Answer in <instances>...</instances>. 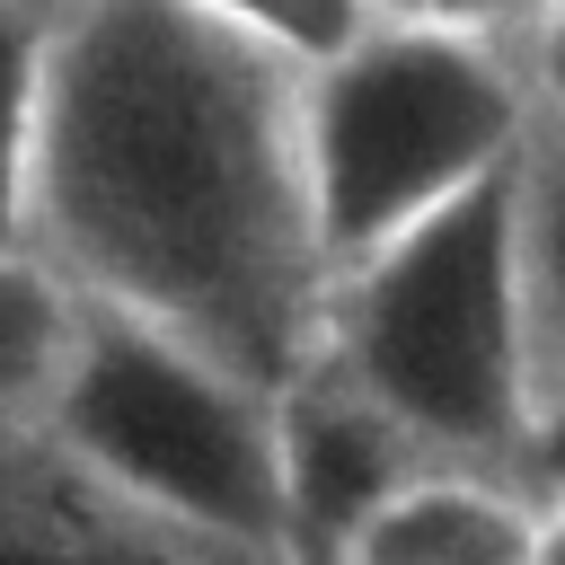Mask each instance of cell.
Returning a JSON list of instances; mask_svg holds the SVG:
<instances>
[{
  "label": "cell",
  "mask_w": 565,
  "mask_h": 565,
  "mask_svg": "<svg viewBox=\"0 0 565 565\" xmlns=\"http://www.w3.org/2000/svg\"><path fill=\"white\" fill-rule=\"evenodd\" d=\"M556 0H371V18H406V26H441V35H477V44H512L547 18Z\"/></svg>",
  "instance_id": "11"
},
{
  "label": "cell",
  "mask_w": 565,
  "mask_h": 565,
  "mask_svg": "<svg viewBox=\"0 0 565 565\" xmlns=\"http://www.w3.org/2000/svg\"><path fill=\"white\" fill-rule=\"evenodd\" d=\"M539 512L503 468H415L397 477L327 565H530Z\"/></svg>",
  "instance_id": "6"
},
{
  "label": "cell",
  "mask_w": 565,
  "mask_h": 565,
  "mask_svg": "<svg viewBox=\"0 0 565 565\" xmlns=\"http://www.w3.org/2000/svg\"><path fill=\"white\" fill-rule=\"evenodd\" d=\"M71 327H79V291L35 247H0V424L44 415L71 362Z\"/></svg>",
  "instance_id": "8"
},
{
  "label": "cell",
  "mask_w": 565,
  "mask_h": 565,
  "mask_svg": "<svg viewBox=\"0 0 565 565\" xmlns=\"http://www.w3.org/2000/svg\"><path fill=\"white\" fill-rule=\"evenodd\" d=\"M9 9H35V18H62L71 0H9Z\"/></svg>",
  "instance_id": "15"
},
{
  "label": "cell",
  "mask_w": 565,
  "mask_h": 565,
  "mask_svg": "<svg viewBox=\"0 0 565 565\" xmlns=\"http://www.w3.org/2000/svg\"><path fill=\"white\" fill-rule=\"evenodd\" d=\"M512 486L530 503H565V371L530 397V433L512 450Z\"/></svg>",
  "instance_id": "12"
},
{
  "label": "cell",
  "mask_w": 565,
  "mask_h": 565,
  "mask_svg": "<svg viewBox=\"0 0 565 565\" xmlns=\"http://www.w3.org/2000/svg\"><path fill=\"white\" fill-rule=\"evenodd\" d=\"M530 115L512 44L371 18L344 53L300 71V177L327 274L486 185Z\"/></svg>",
  "instance_id": "4"
},
{
  "label": "cell",
  "mask_w": 565,
  "mask_h": 565,
  "mask_svg": "<svg viewBox=\"0 0 565 565\" xmlns=\"http://www.w3.org/2000/svg\"><path fill=\"white\" fill-rule=\"evenodd\" d=\"M318 362L441 468H503L530 433V344L503 247V168L327 274Z\"/></svg>",
  "instance_id": "2"
},
{
  "label": "cell",
  "mask_w": 565,
  "mask_h": 565,
  "mask_svg": "<svg viewBox=\"0 0 565 565\" xmlns=\"http://www.w3.org/2000/svg\"><path fill=\"white\" fill-rule=\"evenodd\" d=\"M44 26H53V18L0 0V247H26V168H35Z\"/></svg>",
  "instance_id": "9"
},
{
  "label": "cell",
  "mask_w": 565,
  "mask_h": 565,
  "mask_svg": "<svg viewBox=\"0 0 565 565\" xmlns=\"http://www.w3.org/2000/svg\"><path fill=\"white\" fill-rule=\"evenodd\" d=\"M194 18L247 35L256 53L291 62V71H318L327 53H344L362 26H371V0H185Z\"/></svg>",
  "instance_id": "10"
},
{
  "label": "cell",
  "mask_w": 565,
  "mask_h": 565,
  "mask_svg": "<svg viewBox=\"0 0 565 565\" xmlns=\"http://www.w3.org/2000/svg\"><path fill=\"white\" fill-rule=\"evenodd\" d=\"M26 247L256 388L300 380L327 318L300 71L185 0H71L44 26Z\"/></svg>",
  "instance_id": "1"
},
{
  "label": "cell",
  "mask_w": 565,
  "mask_h": 565,
  "mask_svg": "<svg viewBox=\"0 0 565 565\" xmlns=\"http://www.w3.org/2000/svg\"><path fill=\"white\" fill-rule=\"evenodd\" d=\"M35 433L124 494L132 512L230 547L247 565H274L291 521H282V406L247 371L79 300L71 362L35 415Z\"/></svg>",
  "instance_id": "3"
},
{
  "label": "cell",
  "mask_w": 565,
  "mask_h": 565,
  "mask_svg": "<svg viewBox=\"0 0 565 565\" xmlns=\"http://www.w3.org/2000/svg\"><path fill=\"white\" fill-rule=\"evenodd\" d=\"M503 247H512V291H521L530 397H539L565 371V115L539 97L503 159Z\"/></svg>",
  "instance_id": "7"
},
{
  "label": "cell",
  "mask_w": 565,
  "mask_h": 565,
  "mask_svg": "<svg viewBox=\"0 0 565 565\" xmlns=\"http://www.w3.org/2000/svg\"><path fill=\"white\" fill-rule=\"evenodd\" d=\"M0 565H247L203 547L97 477H79L35 424H0Z\"/></svg>",
  "instance_id": "5"
},
{
  "label": "cell",
  "mask_w": 565,
  "mask_h": 565,
  "mask_svg": "<svg viewBox=\"0 0 565 565\" xmlns=\"http://www.w3.org/2000/svg\"><path fill=\"white\" fill-rule=\"evenodd\" d=\"M521 79H530V97H539V106H556V115H565V0L521 35Z\"/></svg>",
  "instance_id": "13"
},
{
  "label": "cell",
  "mask_w": 565,
  "mask_h": 565,
  "mask_svg": "<svg viewBox=\"0 0 565 565\" xmlns=\"http://www.w3.org/2000/svg\"><path fill=\"white\" fill-rule=\"evenodd\" d=\"M530 565H565V503L539 512V539H530Z\"/></svg>",
  "instance_id": "14"
}]
</instances>
